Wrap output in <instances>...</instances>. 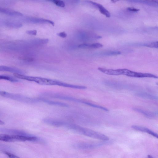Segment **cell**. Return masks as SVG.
I'll list each match as a JSON object with an SVG mask.
<instances>
[{
    "instance_id": "18",
    "label": "cell",
    "mask_w": 158,
    "mask_h": 158,
    "mask_svg": "<svg viewBox=\"0 0 158 158\" xmlns=\"http://www.w3.org/2000/svg\"><path fill=\"white\" fill-rule=\"evenodd\" d=\"M5 154L9 158H20L13 154L7 152H6Z\"/></svg>"
},
{
    "instance_id": "1",
    "label": "cell",
    "mask_w": 158,
    "mask_h": 158,
    "mask_svg": "<svg viewBox=\"0 0 158 158\" xmlns=\"http://www.w3.org/2000/svg\"><path fill=\"white\" fill-rule=\"evenodd\" d=\"M18 78L34 81L40 85H57L64 87H69V84L47 78L32 77L19 74L17 77Z\"/></svg>"
},
{
    "instance_id": "12",
    "label": "cell",
    "mask_w": 158,
    "mask_h": 158,
    "mask_svg": "<svg viewBox=\"0 0 158 158\" xmlns=\"http://www.w3.org/2000/svg\"><path fill=\"white\" fill-rule=\"evenodd\" d=\"M137 95L138 96L143 98L151 100L157 99V97L156 96L146 93L140 92L137 94Z\"/></svg>"
},
{
    "instance_id": "20",
    "label": "cell",
    "mask_w": 158,
    "mask_h": 158,
    "mask_svg": "<svg viewBox=\"0 0 158 158\" xmlns=\"http://www.w3.org/2000/svg\"><path fill=\"white\" fill-rule=\"evenodd\" d=\"M57 35L63 38H65L67 36V34L64 31L58 33Z\"/></svg>"
},
{
    "instance_id": "17",
    "label": "cell",
    "mask_w": 158,
    "mask_h": 158,
    "mask_svg": "<svg viewBox=\"0 0 158 158\" xmlns=\"http://www.w3.org/2000/svg\"><path fill=\"white\" fill-rule=\"evenodd\" d=\"M121 53V52L119 51H111L106 52L104 54V55H115L120 54Z\"/></svg>"
},
{
    "instance_id": "6",
    "label": "cell",
    "mask_w": 158,
    "mask_h": 158,
    "mask_svg": "<svg viewBox=\"0 0 158 158\" xmlns=\"http://www.w3.org/2000/svg\"><path fill=\"white\" fill-rule=\"evenodd\" d=\"M131 127L136 130L147 133L155 137L158 138L157 134L148 128L137 125H132Z\"/></svg>"
},
{
    "instance_id": "21",
    "label": "cell",
    "mask_w": 158,
    "mask_h": 158,
    "mask_svg": "<svg viewBox=\"0 0 158 158\" xmlns=\"http://www.w3.org/2000/svg\"><path fill=\"white\" fill-rule=\"evenodd\" d=\"M79 48H89V44H79L78 46Z\"/></svg>"
},
{
    "instance_id": "11",
    "label": "cell",
    "mask_w": 158,
    "mask_h": 158,
    "mask_svg": "<svg viewBox=\"0 0 158 158\" xmlns=\"http://www.w3.org/2000/svg\"><path fill=\"white\" fill-rule=\"evenodd\" d=\"M134 110L141 113L145 116L149 118H152L154 117L155 114L153 113L139 108H135Z\"/></svg>"
},
{
    "instance_id": "5",
    "label": "cell",
    "mask_w": 158,
    "mask_h": 158,
    "mask_svg": "<svg viewBox=\"0 0 158 158\" xmlns=\"http://www.w3.org/2000/svg\"><path fill=\"white\" fill-rule=\"evenodd\" d=\"M106 143H81L76 144L75 146L77 148L81 149H89L94 148L103 145Z\"/></svg>"
},
{
    "instance_id": "16",
    "label": "cell",
    "mask_w": 158,
    "mask_h": 158,
    "mask_svg": "<svg viewBox=\"0 0 158 158\" xmlns=\"http://www.w3.org/2000/svg\"><path fill=\"white\" fill-rule=\"evenodd\" d=\"M102 45L99 43H95L89 44V48H98L102 47Z\"/></svg>"
},
{
    "instance_id": "23",
    "label": "cell",
    "mask_w": 158,
    "mask_h": 158,
    "mask_svg": "<svg viewBox=\"0 0 158 158\" xmlns=\"http://www.w3.org/2000/svg\"><path fill=\"white\" fill-rule=\"evenodd\" d=\"M4 124V122L0 120V125H3Z\"/></svg>"
},
{
    "instance_id": "9",
    "label": "cell",
    "mask_w": 158,
    "mask_h": 158,
    "mask_svg": "<svg viewBox=\"0 0 158 158\" xmlns=\"http://www.w3.org/2000/svg\"><path fill=\"white\" fill-rule=\"evenodd\" d=\"M0 71H7L14 73L22 74L23 72L20 70L9 67L0 66Z\"/></svg>"
},
{
    "instance_id": "13",
    "label": "cell",
    "mask_w": 158,
    "mask_h": 158,
    "mask_svg": "<svg viewBox=\"0 0 158 158\" xmlns=\"http://www.w3.org/2000/svg\"><path fill=\"white\" fill-rule=\"evenodd\" d=\"M0 80H6L11 82H17L19 81L18 80L12 77L5 75H0Z\"/></svg>"
},
{
    "instance_id": "4",
    "label": "cell",
    "mask_w": 158,
    "mask_h": 158,
    "mask_svg": "<svg viewBox=\"0 0 158 158\" xmlns=\"http://www.w3.org/2000/svg\"><path fill=\"white\" fill-rule=\"evenodd\" d=\"M119 75H123L127 76L138 78L151 77L157 78L156 76L149 73H143L137 72L129 69H119Z\"/></svg>"
},
{
    "instance_id": "7",
    "label": "cell",
    "mask_w": 158,
    "mask_h": 158,
    "mask_svg": "<svg viewBox=\"0 0 158 158\" xmlns=\"http://www.w3.org/2000/svg\"><path fill=\"white\" fill-rule=\"evenodd\" d=\"M0 131L4 133H9L10 135H30L23 131L16 130L0 128Z\"/></svg>"
},
{
    "instance_id": "10",
    "label": "cell",
    "mask_w": 158,
    "mask_h": 158,
    "mask_svg": "<svg viewBox=\"0 0 158 158\" xmlns=\"http://www.w3.org/2000/svg\"><path fill=\"white\" fill-rule=\"evenodd\" d=\"M41 102H45L50 105L58 106L64 107H67L68 106V105L65 103L52 101L43 98H41Z\"/></svg>"
},
{
    "instance_id": "19",
    "label": "cell",
    "mask_w": 158,
    "mask_h": 158,
    "mask_svg": "<svg viewBox=\"0 0 158 158\" xmlns=\"http://www.w3.org/2000/svg\"><path fill=\"white\" fill-rule=\"evenodd\" d=\"M26 33L29 35H35L37 33V31L36 30H29L26 31Z\"/></svg>"
},
{
    "instance_id": "3",
    "label": "cell",
    "mask_w": 158,
    "mask_h": 158,
    "mask_svg": "<svg viewBox=\"0 0 158 158\" xmlns=\"http://www.w3.org/2000/svg\"><path fill=\"white\" fill-rule=\"evenodd\" d=\"M0 95L5 97L15 100L28 103L37 102V98H32L26 97L23 95L7 92L0 91Z\"/></svg>"
},
{
    "instance_id": "15",
    "label": "cell",
    "mask_w": 158,
    "mask_h": 158,
    "mask_svg": "<svg viewBox=\"0 0 158 158\" xmlns=\"http://www.w3.org/2000/svg\"><path fill=\"white\" fill-rule=\"evenodd\" d=\"M144 46L149 47L158 48V42H152L145 44Z\"/></svg>"
},
{
    "instance_id": "24",
    "label": "cell",
    "mask_w": 158,
    "mask_h": 158,
    "mask_svg": "<svg viewBox=\"0 0 158 158\" xmlns=\"http://www.w3.org/2000/svg\"><path fill=\"white\" fill-rule=\"evenodd\" d=\"M147 158H154L152 156L150 155H148L147 156Z\"/></svg>"
},
{
    "instance_id": "14",
    "label": "cell",
    "mask_w": 158,
    "mask_h": 158,
    "mask_svg": "<svg viewBox=\"0 0 158 158\" xmlns=\"http://www.w3.org/2000/svg\"><path fill=\"white\" fill-rule=\"evenodd\" d=\"M52 1L58 6L63 7L65 6V3L63 1L58 0H53Z\"/></svg>"
},
{
    "instance_id": "22",
    "label": "cell",
    "mask_w": 158,
    "mask_h": 158,
    "mask_svg": "<svg viewBox=\"0 0 158 158\" xmlns=\"http://www.w3.org/2000/svg\"><path fill=\"white\" fill-rule=\"evenodd\" d=\"M127 9L128 10L134 12L138 11L139 10V9L131 7H128Z\"/></svg>"
},
{
    "instance_id": "8",
    "label": "cell",
    "mask_w": 158,
    "mask_h": 158,
    "mask_svg": "<svg viewBox=\"0 0 158 158\" xmlns=\"http://www.w3.org/2000/svg\"><path fill=\"white\" fill-rule=\"evenodd\" d=\"M89 2L90 3L98 8L99 9L100 12L102 14L105 15L106 17H109L110 16V14L109 12L102 5L92 1H89Z\"/></svg>"
},
{
    "instance_id": "2",
    "label": "cell",
    "mask_w": 158,
    "mask_h": 158,
    "mask_svg": "<svg viewBox=\"0 0 158 158\" xmlns=\"http://www.w3.org/2000/svg\"><path fill=\"white\" fill-rule=\"evenodd\" d=\"M36 137L31 135H20L7 134H0V140L7 142L17 141H35Z\"/></svg>"
}]
</instances>
